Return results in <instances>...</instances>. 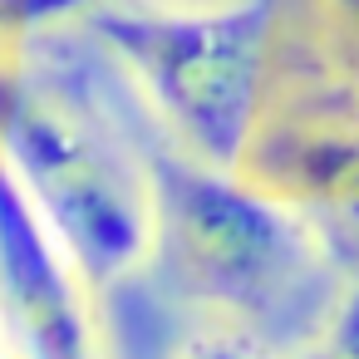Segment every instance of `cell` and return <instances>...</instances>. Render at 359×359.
I'll return each instance as SVG.
<instances>
[{"mask_svg":"<svg viewBox=\"0 0 359 359\" xmlns=\"http://www.w3.org/2000/svg\"><path fill=\"white\" fill-rule=\"evenodd\" d=\"M266 0L202 15L172 11H99V40L138 74L153 109L212 168H231L256 104V69L266 40Z\"/></svg>","mask_w":359,"mask_h":359,"instance_id":"obj_2","label":"cell"},{"mask_svg":"<svg viewBox=\"0 0 359 359\" xmlns=\"http://www.w3.org/2000/svg\"><path fill=\"white\" fill-rule=\"evenodd\" d=\"M0 330L20 359H99L79 271L0 163Z\"/></svg>","mask_w":359,"mask_h":359,"instance_id":"obj_4","label":"cell"},{"mask_svg":"<svg viewBox=\"0 0 359 359\" xmlns=\"http://www.w3.org/2000/svg\"><path fill=\"white\" fill-rule=\"evenodd\" d=\"M0 153L74 271L109 280L143 261L158 236L153 187L84 114L74 118L25 84H0Z\"/></svg>","mask_w":359,"mask_h":359,"instance_id":"obj_1","label":"cell"},{"mask_svg":"<svg viewBox=\"0 0 359 359\" xmlns=\"http://www.w3.org/2000/svg\"><path fill=\"white\" fill-rule=\"evenodd\" d=\"M187 359H266V354L241 334H207L187 349Z\"/></svg>","mask_w":359,"mask_h":359,"instance_id":"obj_7","label":"cell"},{"mask_svg":"<svg viewBox=\"0 0 359 359\" xmlns=\"http://www.w3.org/2000/svg\"><path fill=\"white\" fill-rule=\"evenodd\" d=\"M153 207L158 236L192 290L226 300L246 320H305L315 305V251L276 207L192 163H163Z\"/></svg>","mask_w":359,"mask_h":359,"instance_id":"obj_3","label":"cell"},{"mask_svg":"<svg viewBox=\"0 0 359 359\" xmlns=\"http://www.w3.org/2000/svg\"><path fill=\"white\" fill-rule=\"evenodd\" d=\"M84 6V0H0V25H30V20H50Z\"/></svg>","mask_w":359,"mask_h":359,"instance_id":"obj_6","label":"cell"},{"mask_svg":"<svg viewBox=\"0 0 359 359\" xmlns=\"http://www.w3.org/2000/svg\"><path fill=\"white\" fill-rule=\"evenodd\" d=\"M305 359H359V290L339 300V310L315 334V344L305 349Z\"/></svg>","mask_w":359,"mask_h":359,"instance_id":"obj_5","label":"cell"}]
</instances>
